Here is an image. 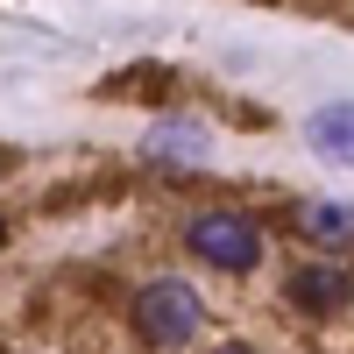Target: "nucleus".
<instances>
[{
	"label": "nucleus",
	"mask_w": 354,
	"mask_h": 354,
	"mask_svg": "<svg viewBox=\"0 0 354 354\" xmlns=\"http://www.w3.org/2000/svg\"><path fill=\"white\" fill-rule=\"evenodd\" d=\"M298 234H312V241H354V205L347 198H312V205H298Z\"/></svg>",
	"instance_id": "obj_6"
},
{
	"label": "nucleus",
	"mask_w": 354,
	"mask_h": 354,
	"mask_svg": "<svg viewBox=\"0 0 354 354\" xmlns=\"http://www.w3.org/2000/svg\"><path fill=\"white\" fill-rule=\"evenodd\" d=\"M347 298H354V277L340 262H305V270L290 277V305H305V312H340Z\"/></svg>",
	"instance_id": "obj_3"
},
{
	"label": "nucleus",
	"mask_w": 354,
	"mask_h": 354,
	"mask_svg": "<svg viewBox=\"0 0 354 354\" xmlns=\"http://www.w3.org/2000/svg\"><path fill=\"white\" fill-rule=\"evenodd\" d=\"M220 354H248V347H220Z\"/></svg>",
	"instance_id": "obj_7"
},
{
	"label": "nucleus",
	"mask_w": 354,
	"mask_h": 354,
	"mask_svg": "<svg viewBox=\"0 0 354 354\" xmlns=\"http://www.w3.org/2000/svg\"><path fill=\"white\" fill-rule=\"evenodd\" d=\"M135 333L149 340V347H185L198 333V290L185 277H156V283H142V298H135Z\"/></svg>",
	"instance_id": "obj_1"
},
{
	"label": "nucleus",
	"mask_w": 354,
	"mask_h": 354,
	"mask_svg": "<svg viewBox=\"0 0 354 354\" xmlns=\"http://www.w3.org/2000/svg\"><path fill=\"white\" fill-rule=\"evenodd\" d=\"M305 142L326 163H354V100H333V106H319L312 121H305Z\"/></svg>",
	"instance_id": "obj_4"
},
{
	"label": "nucleus",
	"mask_w": 354,
	"mask_h": 354,
	"mask_svg": "<svg viewBox=\"0 0 354 354\" xmlns=\"http://www.w3.org/2000/svg\"><path fill=\"white\" fill-rule=\"evenodd\" d=\"M142 149L156 163H205V121H156L142 135Z\"/></svg>",
	"instance_id": "obj_5"
},
{
	"label": "nucleus",
	"mask_w": 354,
	"mask_h": 354,
	"mask_svg": "<svg viewBox=\"0 0 354 354\" xmlns=\"http://www.w3.org/2000/svg\"><path fill=\"white\" fill-rule=\"evenodd\" d=\"M185 241H192L198 262H213V270H255L262 262V227L241 220V213H220V205L185 227Z\"/></svg>",
	"instance_id": "obj_2"
}]
</instances>
